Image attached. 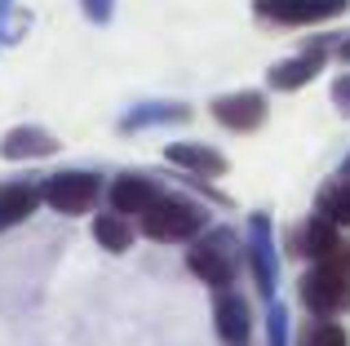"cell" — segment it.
Segmentation results:
<instances>
[{"label": "cell", "instance_id": "cell-1", "mask_svg": "<svg viewBox=\"0 0 350 346\" xmlns=\"http://www.w3.org/2000/svg\"><path fill=\"white\" fill-rule=\"evenodd\" d=\"M187 267L196 280H204L208 289H231L235 271H239V235L231 226H208L196 244L187 249Z\"/></svg>", "mask_w": 350, "mask_h": 346}, {"label": "cell", "instance_id": "cell-2", "mask_svg": "<svg viewBox=\"0 0 350 346\" xmlns=\"http://www.w3.org/2000/svg\"><path fill=\"white\" fill-rule=\"evenodd\" d=\"M208 231V213L187 196H160L142 213V235L160 244H187Z\"/></svg>", "mask_w": 350, "mask_h": 346}, {"label": "cell", "instance_id": "cell-3", "mask_svg": "<svg viewBox=\"0 0 350 346\" xmlns=\"http://www.w3.org/2000/svg\"><path fill=\"white\" fill-rule=\"evenodd\" d=\"M98 196H103V178L89 173V169H62V173H53V178L40 182V200L62 217L89 213V209L98 204Z\"/></svg>", "mask_w": 350, "mask_h": 346}, {"label": "cell", "instance_id": "cell-4", "mask_svg": "<svg viewBox=\"0 0 350 346\" xmlns=\"http://www.w3.org/2000/svg\"><path fill=\"white\" fill-rule=\"evenodd\" d=\"M297 297H301V306H306L315 320H337V315L350 311V284L342 276H333L324 262H310V267L301 271Z\"/></svg>", "mask_w": 350, "mask_h": 346}, {"label": "cell", "instance_id": "cell-5", "mask_svg": "<svg viewBox=\"0 0 350 346\" xmlns=\"http://www.w3.org/2000/svg\"><path fill=\"white\" fill-rule=\"evenodd\" d=\"M248 271L257 280V293L266 302H275V284H280V244H275V226L271 213H253L248 217Z\"/></svg>", "mask_w": 350, "mask_h": 346}, {"label": "cell", "instance_id": "cell-6", "mask_svg": "<svg viewBox=\"0 0 350 346\" xmlns=\"http://www.w3.org/2000/svg\"><path fill=\"white\" fill-rule=\"evenodd\" d=\"M350 9V0H253V14L275 27H315L333 23Z\"/></svg>", "mask_w": 350, "mask_h": 346}, {"label": "cell", "instance_id": "cell-7", "mask_svg": "<svg viewBox=\"0 0 350 346\" xmlns=\"http://www.w3.org/2000/svg\"><path fill=\"white\" fill-rule=\"evenodd\" d=\"M208 116H213L222 129L231 133H253L266 124V116H271V103H266L262 89H235V94H222L208 103Z\"/></svg>", "mask_w": 350, "mask_h": 346}, {"label": "cell", "instance_id": "cell-8", "mask_svg": "<svg viewBox=\"0 0 350 346\" xmlns=\"http://www.w3.org/2000/svg\"><path fill=\"white\" fill-rule=\"evenodd\" d=\"M337 231H342V226L328 222L324 213H310V217H301V222L288 226L284 253H288V258H301V262H324L328 253L337 249V240H342Z\"/></svg>", "mask_w": 350, "mask_h": 346}, {"label": "cell", "instance_id": "cell-9", "mask_svg": "<svg viewBox=\"0 0 350 346\" xmlns=\"http://www.w3.org/2000/svg\"><path fill=\"white\" fill-rule=\"evenodd\" d=\"M160 196L164 191L155 178H146V173H120V178H111V187H107V209L124 213V217H142Z\"/></svg>", "mask_w": 350, "mask_h": 346}, {"label": "cell", "instance_id": "cell-10", "mask_svg": "<svg viewBox=\"0 0 350 346\" xmlns=\"http://www.w3.org/2000/svg\"><path fill=\"white\" fill-rule=\"evenodd\" d=\"M213 329L226 346H248V333H253V306H248L244 293L235 289H222L213 302Z\"/></svg>", "mask_w": 350, "mask_h": 346}, {"label": "cell", "instance_id": "cell-11", "mask_svg": "<svg viewBox=\"0 0 350 346\" xmlns=\"http://www.w3.org/2000/svg\"><path fill=\"white\" fill-rule=\"evenodd\" d=\"M164 160H169L173 169L191 173V178H222V173H231V160L217 147H204V142H169V147H164Z\"/></svg>", "mask_w": 350, "mask_h": 346}, {"label": "cell", "instance_id": "cell-12", "mask_svg": "<svg viewBox=\"0 0 350 346\" xmlns=\"http://www.w3.org/2000/svg\"><path fill=\"white\" fill-rule=\"evenodd\" d=\"M62 142L40 124H14L0 138V160H40V156H58Z\"/></svg>", "mask_w": 350, "mask_h": 346}, {"label": "cell", "instance_id": "cell-13", "mask_svg": "<svg viewBox=\"0 0 350 346\" xmlns=\"http://www.w3.org/2000/svg\"><path fill=\"white\" fill-rule=\"evenodd\" d=\"M319 67H324V58H310V53H297V58H284L275 62L271 71H266V85L280 89V94H297V89H306L310 80L319 76Z\"/></svg>", "mask_w": 350, "mask_h": 346}, {"label": "cell", "instance_id": "cell-14", "mask_svg": "<svg viewBox=\"0 0 350 346\" xmlns=\"http://www.w3.org/2000/svg\"><path fill=\"white\" fill-rule=\"evenodd\" d=\"M40 204H44L40 187H31V182H9V187H0V231L27 222Z\"/></svg>", "mask_w": 350, "mask_h": 346}, {"label": "cell", "instance_id": "cell-15", "mask_svg": "<svg viewBox=\"0 0 350 346\" xmlns=\"http://www.w3.org/2000/svg\"><path fill=\"white\" fill-rule=\"evenodd\" d=\"M182 120H191L187 103H137L133 111L120 116V129L137 133V129H151V124H182Z\"/></svg>", "mask_w": 350, "mask_h": 346}, {"label": "cell", "instance_id": "cell-16", "mask_svg": "<svg viewBox=\"0 0 350 346\" xmlns=\"http://www.w3.org/2000/svg\"><path fill=\"white\" fill-rule=\"evenodd\" d=\"M133 222H129L124 213H111V209H107V213H98L94 217V240L103 244L107 253H129L133 249Z\"/></svg>", "mask_w": 350, "mask_h": 346}, {"label": "cell", "instance_id": "cell-17", "mask_svg": "<svg viewBox=\"0 0 350 346\" xmlns=\"http://www.w3.org/2000/svg\"><path fill=\"white\" fill-rule=\"evenodd\" d=\"M315 213H324L328 222H337V226H350V182H342V178L328 182L315 200Z\"/></svg>", "mask_w": 350, "mask_h": 346}, {"label": "cell", "instance_id": "cell-18", "mask_svg": "<svg viewBox=\"0 0 350 346\" xmlns=\"http://www.w3.org/2000/svg\"><path fill=\"white\" fill-rule=\"evenodd\" d=\"M297 346H350V338H346V329L337 320H315L306 333H301Z\"/></svg>", "mask_w": 350, "mask_h": 346}, {"label": "cell", "instance_id": "cell-19", "mask_svg": "<svg viewBox=\"0 0 350 346\" xmlns=\"http://www.w3.org/2000/svg\"><path fill=\"white\" fill-rule=\"evenodd\" d=\"M266 346H288V306L266 302Z\"/></svg>", "mask_w": 350, "mask_h": 346}, {"label": "cell", "instance_id": "cell-20", "mask_svg": "<svg viewBox=\"0 0 350 346\" xmlns=\"http://www.w3.org/2000/svg\"><path fill=\"white\" fill-rule=\"evenodd\" d=\"M80 9H85V18L94 27H107L116 18V0H80Z\"/></svg>", "mask_w": 350, "mask_h": 346}, {"label": "cell", "instance_id": "cell-21", "mask_svg": "<svg viewBox=\"0 0 350 346\" xmlns=\"http://www.w3.org/2000/svg\"><path fill=\"white\" fill-rule=\"evenodd\" d=\"M324 267L333 271V276H342L346 284H350V240H337V249L324 258Z\"/></svg>", "mask_w": 350, "mask_h": 346}, {"label": "cell", "instance_id": "cell-22", "mask_svg": "<svg viewBox=\"0 0 350 346\" xmlns=\"http://www.w3.org/2000/svg\"><path fill=\"white\" fill-rule=\"evenodd\" d=\"M333 103H337V111L350 120V71H342V76L333 80Z\"/></svg>", "mask_w": 350, "mask_h": 346}, {"label": "cell", "instance_id": "cell-23", "mask_svg": "<svg viewBox=\"0 0 350 346\" xmlns=\"http://www.w3.org/2000/svg\"><path fill=\"white\" fill-rule=\"evenodd\" d=\"M337 58H342L346 67H350V36H346V40H337Z\"/></svg>", "mask_w": 350, "mask_h": 346}, {"label": "cell", "instance_id": "cell-24", "mask_svg": "<svg viewBox=\"0 0 350 346\" xmlns=\"http://www.w3.org/2000/svg\"><path fill=\"white\" fill-rule=\"evenodd\" d=\"M9 14H14V0H0V27L9 23Z\"/></svg>", "mask_w": 350, "mask_h": 346}, {"label": "cell", "instance_id": "cell-25", "mask_svg": "<svg viewBox=\"0 0 350 346\" xmlns=\"http://www.w3.org/2000/svg\"><path fill=\"white\" fill-rule=\"evenodd\" d=\"M337 178H342V182H350V156L342 160V165H337Z\"/></svg>", "mask_w": 350, "mask_h": 346}]
</instances>
